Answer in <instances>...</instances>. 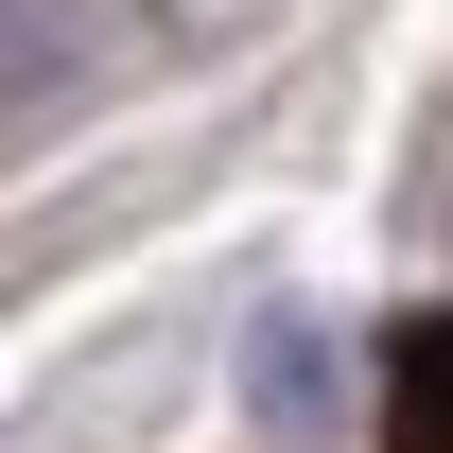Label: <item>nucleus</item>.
Instances as JSON below:
<instances>
[{
  "label": "nucleus",
  "instance_id": "f257e3e1",
  "mask_svg": "<svg viewBox=\"0 0 453 453\" xmlns=\"http://www.w3.org/2000/svg\"><path fill=\"white\" fill-rule=\"evenodd\" d=\"M366 453H453V296L384 314V401H366Z\"/></svg>",
  "mask_w": 453,
  "mask_h": 453
}]
</instances>
